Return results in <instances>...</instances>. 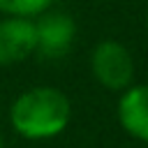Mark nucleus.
I'll return each mask as SVG.
<instances>
[{
    "instance_id": "5",
    "label": "nucleus",
    "mask_w": 148,
    "mask_h": 148,
    "mask_svg": "<svg viewBox=\"0 0 148 148\" xmlns=\"http://www.w3.org/2000/svg\"><path fill=\"white\" fill-rule=\"evenodd\" d=\"M118 123L130 136L148 143V83L123 90L118 99Z\"/></svg>"
},
{
    "instance_id": "2",
    "label": "nucleus",
    "mask_w": 148,
    "mask_h": 148,
    "mask_svg": "<svg viewBox=\"0 0 148 148\" xmlns=\"http://www.w3.org/2000/svg\"><path fill=\"white\" fill-rule=\"evenodd\" d=\"M90 72L106 90L123 92L134 81V58L118 39H102L90 53Z\"/></svg>"
},
{
    "instance_id": "3",
    "label": "nucleus",
    "mask_w": 148,
    "mask_h": 148,
    "mask_svg": "<svg viewBox=\"0 0 148 148\" xmlns=\"http://www.w3.org/2000/svg\"><path fill=\"white\" fill-rule=\"evenodd\" d=\"M35 53H39L42 58H62L72 49V42L76 37V23L65 12L44 9L35 16Z\"/></svg>"
},
{
    "instance_id": "4",
    "label": "nucleus",
    "mask_w": 148,
    "mask_h": 148,
    "mask_svg": "<svg viewBox=\"0 0 148 148\" xmlns=\"http://www.w3.org/2000/svg\"><path fill=\"white\" fill-rule=\"evenodd\" d=\"M35 46H37L35 18L2 14L0 18V67H9V65L28 60L35 53Z\"/></svg>"
},
{
    "instance_id": "6",
    "label": "nucleus",
    "mask_w": 148,
    "mask_h": 148,
    "mask_svg": "<svg viewBox=\"0 0 148 148\" xmlns=\"http://www.w3.org/2000/svg\"><path fill=\"white\" fill-rule=\"evenodd\" d=\"M53 0H0V14L35 18L44 9H51Z\"/></svg>"
},
{
    "instance_id": "7",
    "label": "nucleus",
    "mask_w": 148,
    "mask_h": 148,
    "mask_svg": "<svg viewBox=\"0 0 148 148\" xmlns=\"http://www.w3.org/2000/svg\"><path fill=\"white\" fill-rule=\"evenodd\" d=\"M0 148H5V139H2V134H0Z\"/></svg>"
},
{
    "instance_id": "8",
    "label": "nucleus",
    "mask_w": 148,
    "mask_h": 148,
    "mask_svg": "<svg viewBox=\"0 0 148 148\" xmlns=\"http://www.w3.org/2000/svg\"><path fill=\"white\" fill-rule=\"evenodd\" d=\"M146 25H148V9H146Z\"/></svg>"
},
{
    "instance_id": "1",
    "label": "nucleus",
    "mask_w": 148,
    "mask_h": 148,
    "mask_svg": "<svg viewBox=\"0 0 148 148\" xmlns=\"http://www.w3.org/2000/svg\"><path fill=\"white\" fill-rule=\"evenodd\" d=\"M69 118L72 102L53 86H37L21 92L9 109V123L14 132L32 141L58 136L69 125Z\"/></svg>"
}]
</instances>
